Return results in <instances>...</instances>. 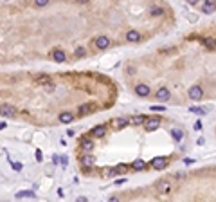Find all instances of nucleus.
<instances>
[{
    "label": "nucleus",
    "mask_w": 216,
    "mask_h": 202,
    "mask_svg": "<svg viewBox=\"0 0 216 202\" xmlns=\"http://www.w3.org/2000/svg\"><path fill=\"white\" fill-rule=\"evenodd\" d=\"M184 162H185V164H193L195 161H193V159H184Z\"/></svg>",
    "instance_id": "obj_34"
},
{
    "label": "nucleus",
    "mask_w": 216,
    "mask_h": 202,
    "mask_svg": "<svg viewBox=\"0 0 216 202\" xmlns=\"http://www.w3.org/2000/svg\"><path fill=\"white\" fill-rule=\"evenodd\" d=\"M187 96H189V99H193V101H198V99H202V96H204V90H202L200 85H193L187 90Z\"/></svg>",
    "instance_id": "obj_2"
},
{
    "label": "nucleus",
    "mask_w": 216,
    "mask_h": 202,
    "mask_svg": "<svg viewBox=\"0 0 216 202\" xmlns=\"http://www.w3.org/2000/svg\"><path fill=\"white\" fill-rule=\"evenodd\" d=\"M72 119H74V114H70V112H63V114H60V121H61V123H70Z\"/></svg>",
    "instance_id": "obj_18"
},
{
    "label": "nucleus",
    "mask_w": 216,
    "mask_h": 202,
    "mask_svg": "<svg viewBox=\"0 0 216 202\" xmlns=\"http://www.w3.org/2000/svg\"><path fill=\"white\" fill-rule=\"evenodd\" d=\"M157 190H159L160 193H169L171 191V184H169L167 181H159L157 182Z\"/></svg>",
    "instance_id": "obj_10"
},
{
    "label": "nucleus",
    "mask_w": 216,
    "mask_h": 202,
    "mask_svg": "<svg viewBox=\"0 0 216 202\" xmlns=\"http://www.w3.org/2000/svg\"><path fill=\"white\" fill-rule=\"evenodd\" d=\"M60 164H61V166H67V164H69V159H67L65 155H60Z\"/></svg>",
    "instance_id": "obj_28"
},
{
    "label": "nucleus",
    "mask_w": 216,
    "mask_h": 202,
    "mask_svg": "<svg viewBox=\"0 0 216 202\" xmlns=\"http://www.w3.org/2000/svg\"><path fill=\"white\" fill-rule=\"evenodd\" d=\"M36 83H38V85H52V81H51L49 76H40V78L36 80Z\"/></svg>",
    "instance_id": "obj_20"
},
{
    "label": "nucleus",
    "mask_w": 216,
    "mask_h": 202,
    "mask_svg": "<svg viewBox=\"0 0 216 202\" xmlns=\"http://www.w3.org/2000/svg\"><path fill=\"white\" fill-rule=\"evenodd\" d=\"M195 130H196V132H200V130H202V123H200V121H196V123H195Z\"/></svg>",
    "instance_id": "obj_29"
},
{
    "label": "nucleus",
    "mask_w": 216,
    "mask_h": 202,
    "mask_svg": "<svg viewBox=\"0 0 216 202\" xmlns=\"http://www.w3.org/2000/svg\"><path fill=\"white\" fill-rule=\"evenodd\" d=\"M0 116L2 117H15L16 116V108L11 105H2L0 106Z\"/></svg>",
    "instance_id": "obj_4"
},
{
    "label": "nucleus",
    "mask_w": 216,
    "mask_h": 202,
    "mask_svg": "<svg viewBox=\"0 0 216 202\" xmlns=\"http://www.w3.org/2000/svg\"><path fill=\"white\" fill-rule=\"evenodd\" d=\"M167 166V159L166 157H153L151 159V168L153 170H164Z\"/></svg>",
    "instance_id": "obj_3"
},
{
    "label": "nucleus",
    "mask_w": 216,
    "mask_h": 202,
    "mask_svg": "<svg viewBox=\"0 0 216 202\" xmlns=\"http://www.w3.org/2000/svg\"><path fill=\"white\" fill-rule=\"evenodd\" d=\"M196 144H200V146H204L205 144V141H204V137H200L198 141H196Z\"/></svg>",
    "instance_id": "obj_32"
},
{
    "label": "nucleus",
    "mask_w": 216,
    "mask_h": 202,
    "mask_svg": "<svg viewBox=\"0 0 216 202\" xmlns=\"http://www.w3.org/2000/svg\"><path fill=\"white\" fill-rule=\"evenodd\" d=\"M13 168H15V170H22V164L20 162H13Z\"/></svg>",
    "instance_id": "obj_31"
},
{
    "label": "nucleus",
    "mask_w": 216,
    "mask_h": 202,
    "mask_svg": "<svg viewBox=\"0 0 216 202\" xmlns=\"http://www.w3.org/2000/svg\"><path fill=\"white\" fill-rule=\"evenodd\" d=\"M52 60L58 62V63H63L65 62V53H63L61 49H54L52 51Z\"/></svg>",
    "instance_id": "obj_11"
},
{
    "label": "nucleus",
    "mask_w": 216,
    "mask_h": 202,
    "mask_svg": "<svg viewBox=\"0 0 216 202\" xmlns=\"http://www.w3.org/2000/svg\"><path fill=\"white\" fill-rule=\"evenodd\" d=\"M76 2H78V4H87L88 0H76Z\"/></svg>",
    "instance_id": "obj_35"
},
{
    "label": "nucleus",
    "mask_w": 216,
    "mask_h": 202,
    "mask_svg": "<svg viewBox=\"0 0 216 202\" xmlns=\"http://www.w3.org/2000/svg\"><path fill=\"white\" fill-rule=\"evenodd\" d=\"M94 43H95V47H97V49H101V51H104V49H108V47H110V40H108V36H97Z\"/></svg>",
    "instance_id": "obj_5"
},
{
    "label": "nucleus",
    "mask_w": 216,
    "mask_h": 202,
    "mask_svg": "<svg viewBox=\"0 0 216 202\" xmlns=\"http://www.w3.org/2000/svg\"><path fill=\"white\" fill-rule=\"evenodd\" d=\"M34 4H36V7H45L49 4V0H34Z\"/></svg>",
    "instance_id": "obj_26"
},
{
    "label": "nucleus",
    "mask_w": 216,
    "mask_h": 202,
    "mask_svg": "<svg viewBox=\"0 0 216 202\" xmlns=\"http://www.w3.org/2000/svg\"><path fill=\"white\" fill-rule=\"evenodd\" d=\"M132 166H133V168H135L137 171H141V170H144V166H146V162H144L142 159H137V161H133V164H132Z\"/></svg>",
    "instance_id": "obj_22"
},
{
    "label": "nucleus",
    "mask_w": 216,
    "mask_h": 202,
    "mask_svg": "<svg viewBox=\"0 0 216 202\" xmlns=\"http://www.w3.org/2000/svg\"><path fill=\"white\" fill-rule=\"evenodd\" d=\"M135 92H137V96L146 97L148 94H150V87H148V85H144V83H139V85L135 87Z\"/></svg>",
    "instance_id": "obj_9"
},
{
    "label": "nucleus",
    "mask_w": 216,
    "mask_h": 202,
    "mask_svg": "<svg viewBox=\"0 0 216 202\" xmlns=\"http://www.w3.org/2000/svg\"><path fill=\"white\" fill-rule=\"evenodd\" d=\"M189 112H193V114H198V116H204L207 110H205V108H202V106H191V108H189Z\"/></svg>",
    "instance_id": "obj_23"
},
{
    "label": "nucleus",
    "mask_w": 216,
    "mask_h": 202,
    "mask_svg": "<svg viewBox=\"0 0 216 202\" xmlns=\"http://www.w3.org/2000/svg\"><path fill=\"white\" fill-rule=\"evenodd\" d=\"M162 13H164L162 7H151V9H150V15H151V16H160Z\"/></svg>",
    "instance_id": "obj_25"
},
{
    "label": "nucleus",
    "mask_w": 216,
    "mask_h": 202,
    "mask_svg": "<svg viewBox=\"0 0 216 202\" xmlns=\"http://www.w3.org/2000/svg\"><path fill=\"white\" fill-rule=\"evenodd\" d=\"M171 135H173V139H175L176 143H180L184 139V132H182V128H173L171 130Z\"/></svg>",
    "instance_id": "obj_15"
},
{
    "label": "nucleus",
    "mask_w": 216,
    "mask_h": 202,
    "mask_svg": "<svg viewBox=\"0 0 216 202\" xmlns=\"http://www.w3.org/2000/svg\"><path fill=\"white\" fill-rule=\"evenodd\" d=\"M126 40L135 43V42H139V40H141V34H139V31H133V29H132V31L126 32Z\"/></svg>",
    "instance_id": "obj_13"
},
{
    "label": "nucleus",
    "mask_w": 216,
    "mask_h": 202,
    "mask_svg": "<svg viewBox=\"0 0 216 202\" xmlns=\"http://www.w3.org/2000/svg\"><path fill=\"white\" fill-rule=\"evenodd\" d=\"M144 121H146V117H144V116H133V117H132V125H135V127L144 125Z\"/></svg>",
    "instance_id": "obj_21"
},
{
    "label": "nucleus",
    "mask_w": 216,
    "mask_h": 202,
    "mask_svg": "<svg viewBox=\"0 0 216 202\" xmlns=\"http://www.w3.org/2000/svg\"><path fill=\"white\" fill-rule=\"evenodd\" d=\"M94 162H95V159H94L92 155H88V153L81 157V164H83V168H92Z\"/></svg>",
    "instance_id": "obj_12"
},
{
    "label": "nucleus",
    "mask_w": 216,
    "mask_h": 202,
    "mask_svg": "<svg viewBox=\"0 0 216 202\" xmlns=\"http://www.w3.org/2000/svg\"><path fill=\"white\" fill-rule=\"evenodd\" d=\"M151 110H153V112H164V110H166V106H159V105H153V106H151Z\"/></svg>",
    "instance_id": "obj_27"
},
{
    "label": "nucleus",
    "mask_w": 216,
    "mask_h": 202,
    "mask_svg": "<svg viewBox=\"0 0 216 202\" xmlns=\"http://www.w3.org/2000/svg\"><path fill=\"white\" fill-rule=\"evenodd\" d=\"M155 97L159 99V101H167L169 97H171V92L166 88V87H160L159 90H157V94H155Z\"/></svg>",
    "instance_id": "obj_6"
},
{
    "label": "nucleus",
    "mask_w": 216,
    "mask_h": 202,
    "mask_svg": "<svg viewBox=\"0 0 216 202\" xmlns=\"http://www.w3.org/2000/svg\"><path fill=\"white\" fill-rule=\"evenodd\" d=\"M187 2H189V4H196V2H198V0H187Z\"/></svg>",
    "instance_id": "obj_36"
},
{
    "label": "nucleus",
    "mask_w": 216,
    "mask_h": 202,
    "mask_svg": "<svg viewBox=\"0 0 216 202\" xmlns=\"http://www.w3.org/2000/svg\"><path fill=\"white\" fill-rule=\"evenodd\" d=\"M214 11H216V0H207L205 4L202 6V13H205V15H211Z\"/></svg>",
    "instance_id": "obj_8"
},
{
    "label": "nucleus",
    "mask_w": 216,
    "mask_h": 202,
    "mask_svg": "<svg viewBox=\"0 0 216 202\" xmlns=\"http://www.w3.org/2000/svg\"><path fill=\"white\" fill-rule=\"evenodd\" d=\"M104 134H106V127H103V125L92 128V135H94V137H103Z\"/></svg>",
    "instance_id": "obj_14"
},
{
    "label": "nucleus",
    "mask_w": 216,
    "mask_h": 202,
    "mask_svg": "<svg viewBox=\"0 0 216 202\" xmlns=\"http://www.w3.org/2000/svg\"><path fill=\"white\" fill-rule=\"evenodd\" d=\"M81 148L85 150V152L94 150V141H92V139H83V141H81Z\"/></svg>",
    "instance_id": "obj_16"
},
{
    "label": "nucleus",
    "mask_w": 216,
    "mask_h": 202,
    "mask_svg": "<svg viewBox=\"0 0 216 202\" xmlns=\"http://www.w3.org/2000/svg\"><path fill=\"white\" fill-rule=\"evenodd\" d=\"M128 125V121L124 119V117H113L112 121H110V127L115 128V130H121V128H124Z\"/></svg>",
    "instance_id": "obj_7"
},
{
    "label": "nucleus",
    "mask_w": 216,
    "mask_h": 202,
    "mask_svg": "<svg viewBox=\"0 0 216 202\" xmlns=\"http://www.w3.org/2000/svg\"><path fill=\"white\" fill-rule=\"evenodd\" d=\"M22 197H29V199H34V191H18L16 193V199H22Z\"/></svg>",
    "instance_id": "obj_24"
},
{
    "label": "nucleus",
    "mask_w": 216,
    "mask_h": 202,
    "mask_svg": "<svg viewBox=\"0 0 216 202\" xmlns=\"http://www.w3.org/2000/svg\"><path fill=\"white\" fill-rule=\"evenodd\" d=\"M36 161H41V152L40 150H36Z\"/></svg>",
    "instance_id": "obj_33"
},
{
    "label": "nucleus",
    "mask_w": 216,
    "mask_h": 202,
    "mask_svg": "<svg viewBox=\"0 0 216 202\" xmlns=\"http://www.w3.org/2000/svg\"><path fill=\"white\" fill-rule=\"evenodd\" d=\"M92 110H94V105L87 103V105L79 106V110H78V112H79V116H87V114H88V112H92Z\"/></svg>",
    "instance_id": "obj_17"
},
{
    "label": "nucleus",
    "mask_w": 216,
    "mask_h": 202,
    "mask_svg": "<svg viewBox=\"0 0 216 202\" xmlns=\"http://www.w3.org/2000/svg\"><path fill=\"white\" fill-rule=\"evenodd\" d=\"M160 123H162V119H160V117H157V116H153V117H150V119H146V121H144V128H146L148 132H151V130H157V128L160 127Z\"/></svg>",
    "instance_id": "obj_1"
},
{
    "label": "nucleus",
    "mask_w": 216,
    "mask_h": 202,
    "mask_svg": "<svg viewBox=\"0 0 216 202\" xmlns=\"http://www.w3.org/2000/svg\"><path fill=\"white\" fill-rule=\"evenodd\" d=\"M202 42H204V45H205L207 49H211V51H214L216 49V43L213 38H202Z\"/></svg>",
    "instance_id": "obj_19"
},
{
    "label": "nucleus",
    "mask_w": 216,
    "mask_h": 202,
    "mask_svg": "<svg viewBox=\"0 0 216 202\" xmlns=\"http://www.w3.org/2000/svg\"><path fill=\"white\" fill-rule=\"evenodd\" d=\"M83 54H85V49H83V47H79V49L76 51V56H83Z\"/></svg>",
    "instance_id": "obj_30"
}]
</instances>
